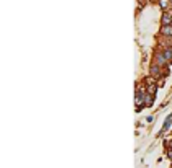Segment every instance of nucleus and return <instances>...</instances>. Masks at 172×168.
Here are the masks:
<instances>
[{"instance_id": "obj_8", "label": "nucleus", "mask_w": 172, "mask_h": 168, "mask_svg": "<svg viewBox=\"0 0 172 168\" xmlns=\"http://www.w3.org/2000/svg\"><path fill=\"white\" fill-rule=\"evenodd\" d=\"M169 124H171V116L167 118V121H166V124H164V127H162V131H167L169 129Z\"/></svg>"}, {"instance_id": "obj_4", "label": "nucleus", "mask_w": 172, "mask_h": 168, "mask_svg": "<svg viewBox=\"0 0 172 168\" xmlns=\"http://www.w3.org/2000/svg\"><path fill=\"white\" fill-rule=\"evenodd\" d=\"M159 5H161V8H167V5H169V0H159Z\"/></svg>"}, {"instance_id": "obj_6", "label": "nucleus", "mask_w": 172, "mask_h": 168, "mask_svg": "<svg viewBox=\"0 0 172 168\" xmlns=\"http://www.w3.org/2000/svg\"><path fill=\"white\" fill-rule=\"evenodd\" d=\"M151 104H153V95L146 96V106H151Z\"/></svg>"}, {"instance_id": "obj_2", "label": "nucleus", "mask_w": 172, "mask_h": 168, "mask_svg": "<svg viewBox=\"0 0 172 168\" xmlns=\"http://www.w3.org/2000/svg\"><path fill=\"white\" fill-rule=\"evenodd\" d=\"M171 21H172V16L169 13H164L162 15V24H171Z\"/></svg>"}, {"instance_id": "obj_1", "label": "nucleus", "mask_w": 172, "mask_h": 168, "mask_svg": "<svg viewBox=\"0 0 172 168\" xmlns=\"http://www.w3.org/2000/svg\"><path fill=\"white\" fill-rule=\"evenodd\" d=\"M156 61H157V64L159 65H164L166 62H169L166 57H164V54H159V56H156Z\"/></svg>"}, {"instance_id": "obj_5", "label": "nucleus", "mask_w": 172, "mask_h": 168, "mask_svg": "<svg viewBox=\"0 0 172 168\" xmlns=\"http://www.w3.org/2000/svg\"><path fill=\"white\" fill-rule=\"evenodd\" d=\"M162 33H164V34H171V33H172V30H171L169 26H167V24H164V28H162Z\"/></svg>"}, {"instance_id": "obj_9", "label": "nucleus", "mask_w": 172, "mask_h": 168, "mask_svg": "<svg viewBox=\"0 0 172 168\" xmlns=\"http://www.w3.org/2000/svg\"><path fill=\"white\" fill-rule=\"evenodd\" d=\"M171 149H172V142H171Z\"/></svg>"}, {"instance_id": "obj_10", "label": "nucleus", "mask_w": 172, "mask_h": 168, "mask_svg": "<svg viewBox=\"0 0 172 168\" xmlns=\"http://www.w3.org/2000/svg\"><path fill=\"white\" fill-rule=\"evenodd\" d=\"M171 2H172V0H171Z\"/></svg>"}, {"instance_id": "obj_3", "label": "nucleus", "mask_w": 172, "mask_h": 168, "mask_svg": "<svg viewBox=\"0 0 172 168\" xmlns=\"http://www.w3.org/2000/svg\"><path fill=\"white\" fill-rule=\"evenodd\" d=\"M164 57L167 59V61H172V52H171V49H166V51H164Z\"/></svg>"}, {"instance_id": "obj_7", "label": "nucleus", "mask_w": 172, "mask_h": 168, "mask_svg": "<svg viewBox=\"0 0 172 168\" xmlns=\"http://www.w3.org/2000/svg\"><path fill=\"white\" fill-rule=\"evenodd\" d=\"M151 72H153V75H157V73H159V67L153 65V67H151Z\"/></svg>"}]
</instances>
